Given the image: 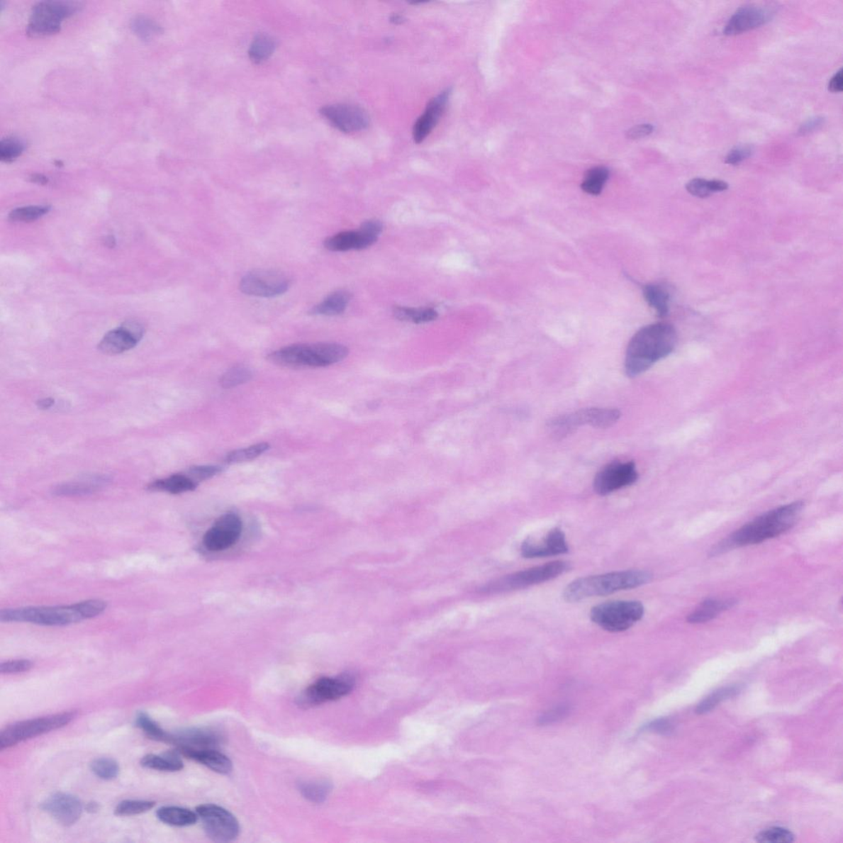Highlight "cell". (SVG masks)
Here are the masks:
<instances>
[{
  "mask_svg": "<svg viewBox=\"0 0 843 843\" xmlns=\"http://www.w3.org/2000/svg\"><path fill=\"white\" fill-rule=\"evenodd\" d=\"M803 508V502H795L769 510L735 531L722 542L715 546L711 550V555L722 554L739 547L760 544L783 534L793 528Z\"/></svg>",
  "mask_w": 843,
  "mask_h": 843,
  "instance_id": "obj_1",
  "label": "cell"
},
{
  "mask_svg": "<svg viewBox=\"0 0 843 843\" xmlns=\"http://www.w3.org/2000/svg\"><path fill=\"white\" fill-rule=\"evenodd\" d=\"M677 339L676 329L667 323L652 324L638 330L627 346L625 366L627 376H640L670 355L676 349Z\"/></svg>",
  "mask_w": 843,
  "mask_h": 843,
  "instance_id": "obj_2",
  "label": "cell"
},
{
  "mask_svg": "<svg viewBox=\"0 0 843 843\" xmlns=\"http://www.w3.org/2000/svg\"><path fill=\"white\" fill-rule=\"evenodd\" d=\"M106 603L95 599L68 606L25 607L4 610L2 622H26L45 626H65L100 615Z\"/></svg>",
  "mask_w": 843,
  "mask_h": 843,
  "instance_id": "obj_3",
  "label": "cell"
},
{
  "mask_svg": "<svg viewBox=\"0 0 843 843\" xmlns=\"http://www.w3.org/2000/svg\"><path fill=\"white\" fill-rule=\"evenodd\" d=\"M652 579L651 572L627 570L610 574L581 577L571 581L564 591L566 602H579L595 596H604L615 592L637 588Z\"/></svg>",
  "mask_w": 843,
  "mask_h": 843,
  "instance_id": "obj_4",
  "label": "cell"
},
{
  "mask_svg": "<svg viewBox=\"0 0 843 843\" xmlns=\"http://www.w3.org/2000/svg\"><path fill=\"white\" fill-rule=\"evenodd\" d=\"M349 354V349L340 344H297L272 352L268 360L274 364L292 369L325 367L345 360Z\"/></svg>",
  "mask_w": 843,
  "mask_h": 843,
  "instance_id": "obj_5",
  "label": "cell"
},
{
  "mask_svg": "<svg viewBox=\"0 0 843 843\" xmlns=\"http://www.w3.org/2000/svg\"><path fill=\"white\" fill-rule=\"evenodd\" d=\"M644 606L637 601H615L603 603L592 608V622L610 632L630 630L644 615Z\"/></svg>",
  "mask_w": 843,
  "mask_h": 843,
  "instance_id": "obj_6",
  "label": "cell"
},
{
  "mask_svg": "<svg viewBox=\"0 0 843 843\" xmlns=\"http://www.w3.org/2000/svg\"><path fill=\"white\" fill-rule=\"evenodd\" d=\"M78 2L64 0H44L34 5L27 26L32 37H44L60 32L61 23L79 11Z\"/></svg>",
  "mask_w": 843,
  "mask_h": 843,
  "instance_id": "obj_7",
  "label": "cell"
},
{
  "mask_svg": "<svg viewBox=\"0 0 843 843\" xmlns=\"http://www.w3.org/2000/svg\"><path fill=\"white\" fill-rule=\"evenodd\" d=\"M75 717L74 712H65L9 725L0 734V749H8L24 740L64 727L72 722Z\"/></svg>",
  "mask_w": 843,
  "mask_h": 843,
  "instance_id": "obj_8",
  "label": "cell"
},
{
  "mask_svg": "<svg viewBox=\"0 0 843 843\" xmlns=\"http://www.w3.org/2000/svg\"><path fill=\"white\" fill-rule=\"evenodd\" d=\"M570 569L568 562L554 561L506 576L485 587L487 593L518 591L555 579Z\"/></svg>",
  "mask_w": 843,
  "mask_h": 843,
  "instance_id": "obj_9",
  "label": "cell"
},
{
  "mask_svg": "<svg viewBox=\"0 0 843 843\" xmlns=\"http://www.w3.org/2000/svg\"><path fill=\"white\" fill-rule=\"evenodd\" d=\"M354 679L349 674L337 677H323L305 689L298 698V704L304 708L335 701L351 693Z\"/></svg>",
  "mask_w": 843,
  "mask_h": 843,
  "instance_id": "obj_10",
  "label": "cell"
},
{
  "mask_svg": "<svg viewBox=\"0 0 843 843\" xmlns=\"http://www.w3.org/2000/svg\"><path fill=\"white\" fill-rule=\"evenodd\" d=\"M196 813L202 820L204 832L211 840L228 842L238 837L240 826L236 817L223 807L201 805L197 807Z\"/></svg>",
  "mask_w": 843,
  "mask_h": 843,
  "instance_id": "obj_11",
  "label": "cell"
},
{
  "mask_svg": "<svg viewBox=\"0 0 843 843\" xmlns=\"http://www.w3.org/2000/svg\"><path fill=\"white\" fill-rule=\"evenodd\" d=\"M290 279L274 269H255L241 280L240 289L244 294L258 298H275L289 289Z\"/></svg>",
  "mask_w": 843,
  "mask_h": 843,
  "instance_id": "obj_12",
  "label": "cell"
},
{
  "mask_svg": "<svg viewBox=\"0 0 843 843\" xmlns=\"http://www.w3.org/2000/svg\"><path fill=\"white\" fill-rule=\"evenodd\" d=\"M320 114L325 117L332 126L347 134L364 130L370 124L369 113L362 107L357 105H327L320 108Z\"/></svg>",
  "mask_w": 843,
  "mask_h": 843,
  "instance_id": "obj_13",
  "label": "cell"
},
{
  "mask_svg": "<svg viewBox=\"0 0 843 843\" xmlns=\"http://www.w3.org/2000/svg\"><path fill=\"white\" fill-rule=\"evenodd\" d=\"M638 473L635 464L631 462H614L598 472L594 479L596 493L605 496L617 490L630 486L637 482Z\"/></svg>",
  "mask_w": 843,
  "mask_h": 843,
  "instance_id": "obj_14",
  "label": "cell"
},
{
  "mask_svg": "<svg viewBox=\"0 0 843 843\" xmlns=\"http://www.w3.org/2000/svg\"><path fill=\"white\" fill-rule=\"evenodd\" d=\"M242 531V523L238 515L228 513L220 518L203 536V545L211 552H219L238 542Z\"/></svg>",
  "mask_w": 843,
  "mask_h": 843,
  "instance_id": "obj_15",
  "label": "cell"
},
{
  "mask_svg": "<svg viewBox=\"0 0 843 843\" xmlns=\"http://www.w3.org/2000/svg\"><path fill=\"white\" fill-rule=\"evenodd\" d=\"M569 551L564 531L558 527L549 530L543 538L526 539L520 547L521 555L525 559L565 554Z\"/></svg>",
  "mask_w": 843,
  "mask_h": 843,
  "instance_id": "obj_16",
  "label": "cell"
},
{
  "mask_svg": "<svg viewBox=\"0 0 843 843\" xmlns=\"http://www.w3.org/2000/svg\"><path fill=\"white\" fill-rule=\"evenodd\" d=\"M144 335L137 321H127L120 328L108 332L101 340L99 350L106 354H120L135 347Z\"/></svg>",
  "mask_w": 843,
  "mask_h": 843,
  "instance_id": "obj_17",
  "label": "cell"
},
{
  "mask_svg": "<svg viewBox=\"0 0 843 843\" xmlns=\"http://www.w3.org/2000/svg\"><path fill=\"white\" fill-rule=\"evenodd\" d=\"M774 14V10L769 7L746 5L732 15L725 25L723 33L725 35H734L748 32L769 23Z\"/></svg>",
  "mask_w": 843,
  "mask_h": 843,
  "instance_id": "obj_18",
  "label": "cell"
},
{
  "mask_svg": "<svg viewBox=\"0 0 843 843\" xmlns=\"http://www.w3.org/2000/svg\"><path fill=\"white\" fill-rule=\"evenodd\" d=\"M452 91L451 89H447L428 102L423 114L418 117L413 128V139L416 144H421L435 129L447 109Z\"/></svg>",
  "mask_w": 843,
  "mask_h": 843,
  "instance_id": "obj_19",
  "label": "cell"
},
{
  "mask_svg": "<svg viewBox=\"0 0 843 843\" xmlns=\"http://www.w3.org/2000/svg\"><path fill=\"white\" fill-rule=\"evenodd\" d=\"M53 819L61 825L71 826L75 824L83 813V805L76 796L58 793L53 794L40 805Z\"/></svg>",
  "mask_w": 843,
  "mask_h": 843,
  "instance_id": "obj_20",
  "label": "cell"
},
{
  "mask_svg": "<svg viewBox=\"0 0 843 843\" xmlns=\"http://www.w3.org/2000/svg\"><path fill=\"white\" fill-rule=\"evenodd\" d=\"M223 735L216 730L192 728L168 735L167 742L191 748H213L223 742Z\"/></svg>",
  "mask_w": 843,
  "mask_h": 843,
  "instance_id": "obj_21",
  "label": "cell"
},
{
  "mask_svg": "<svg viewBox=\"0 0 843 843\" xmlns=\"http://www.w3.org/2000/svg\"><path fill=\"white\" fill-rule=\"evenodd\" d=\"M177 753L196 761L213 771L228 774L233 770L232 761L228 756L211 748H191L179 746Z\"/></svg>",
  "mask_w": 843,
  "mask_h": 843,
  "instance_id": "obj_22",
  "label": "cell"
},
{
  "mask_svg": "<svg viewBox=\"0 0 843 843\" xmlns=\"http://www.w3.org/2000/svg\"><path fill=\"white\" fill-rule=\"evenodd\" d=\"M376 241L377 238L370 236L359 230L340 233L327 238L324 241V246L331 252H347L369 247Z\"/></svg>",
  "mask_w": 843,
  "mask_h": 843,
  "instance_id": "obj_23",
  "label": "cell"
},
{
  "mask_svg": "<svg viewBox=\"0 0 843 843\" xmlns=\"http://www.w3.org/2000/svg\"><path fill=\"white\" fill-rule=\"evenodd\" d=\"M576 412L581 427L589 425L608 428L614 425L621 417V413L616 408H589Z\"/></svg>",
  "mask_w": 843,
  "mask_h": 843,
  "instance_id": "obj_24",
  "label": "cell"
},
{
  "mask_svg": "<svg viewBox=\"0 0 843 843\" xmlns=\"http://www.w3.org/2000/svg\"><path fill=\"white\" fill-rule=\"evenodd\" d=\"M737 601L729 600L709 599L701 603L692 614L688 616V622L691 623H706L715 619L720 613L732 608Z\"/></svg>",
  "mask_w": 843,
  "mask_h": 843,
  "instance_id": "obj_25",
  "label": "cell"
},
{
  "mask_svg": "<svg viewBox=\"0 0 843 843\" xmlns=\"http://www.w3.org/2000/svg\"><path fill=\"white\" fill-rule=\"evenodd\" d=\"M351 300V294L347 291L340 290L331 294L320 303L316 305L309 311L311 316H337L343 313Z\"/></svg>",
  "mask_w": 843,
  "mask_h": 843,
  "instance_id": "obj_26",
  "label": "cell"
},
{
  "mask_svg": "<svg viewBox=\"0 0 843 843\" xmlns=\"http://www.w3.org/2000/svg\"><path fill=\"white\" fill-rule=\"evenodd\" d=\"M198 483L188 474H173L167 479L157 480L150 485V489L163 491L172 494H180L193 491L197 487Z\"/></svg>",
  "mask_w": 843,
  "mask_h": 843,
  "instance_id": "obj_27",
  "label": "cell"
},
{
  "mask_svg": "<svg viewBox=\"0 0 843 843\" xmlns=\"http://www.w3.org/2000/svg\"><path fill=\"white\" fill-rule=\"evenodd\" d=\"M158 820L164 824L175 827H187L195 825L198 820L197 813L177 806H164L157 811Z\"/></svg>",
  "mask_w": 843,
  "mask_h": 843,
  "instance_id": "obj_28",
  "label": "cell"
},
{
  "mask_svg": "<svg viewBox=\"0 0 843 843\" xmlns=\"http://www.w3.org/2000/svg\"><path fill=\"white\" fill-rule=\"evenodd\" d=\"M643 295L651 308L656 310L660 318H665L670 310V294L659 284H648L643 288Z\"/></svg>",
  "mask_w": 843,
  "mask_h": 843,
  "instance_id": "obj_29",
  "label": "cell"
},
{
  "mask_svg": "<svg viewBox=\"0 0 843 843\" xmlns=\"http://www.w3.org/2000/svg\"><path fill=\"white\" fill-rule=\"evenodd\" d=\"M140 764L144 768L161 771H177L184 767L178 753L174 752L163 755L147 754L141 759Z\"/></svg>",
  "mask_w": 843,
  "mask_h": 843,
  "instance_id": "obj_30",
  "label": "cell"
},
{
  "mask_svg": "<svg viewBox=\"0 0 843 843\" xmlns=\"http://www.w3.org/2000/svg\"><path fill=\"white\" fill-rule=\"evenodd\" d=\"M728 187V184L724 181L694 178L687 184L686 190L693 196L704 199L713 193L727 191Z\"/></svg>",
  "mask_w": 843,
  "mask_h": 843,
  "instance_id": "obj_31",
  "label": "cell"
},
{
  "mask_svg": "<svg viewBox=\"0 0 843 843\" xmlns=\"http://www.w3.org/2000/svg\"><path fill=\"white\" fill-rule=\"evenodd\" d=\"M133 32L145 42H149L162 33V26L146 15H137L130 21Z\"/></svg>",
  "mask_w": 843,
  "mask_h": 843,
  "instance_id": "obj_32",
  "label": "cell"
},
{
  "mask_svg": "<svg viewBox=\"0 0 843 843\" xmlns=\"http://www.w3.org/2000/svg\"><path fill=\"white\" fill-rule=\"evenodd\" d=\"M275 48L276 43L273 38L267 34H259L250 45L249 57L255 64L262 63L272 55Z\"/></svg>",
  "mask_w": 843,
  "mask_h": 843,
  "instance_id": "obj_33",
  "label": "cell"
},
{
  "mask_svg": "<svg viewBox=\"0 0 843 843\" xmlns=\"http://www.w3.org/2000/svg\"><path fill=\"white\" fill-rule=\"evenodd\" d=\"M393 314L400 320L415 324L430 323L438 316L437 311L432 308H411L405 306H396Z\"/></svg>",
  "mask_w": 843,
  "mask_h": 843,
  "instance_id": "obj_34",
  "label": "cell"
},
{
  "mask_svg": "<svg viewBox=\"0 0 843 843\" xmlns=\"http://www.w3.org/2000/svg\"><path fill=\"white\" fill-rule=\"evenodd\" d=\"M609 176L610 172L606 167H592L586 172L584 181L581 183V189L589 195H600Z\"/></svg>",
  "mask_w": 843,
  "mask_h": 843,
  "instance_id": "obj_35",
  "label": "cell"
},
{
  "mask_svg": "<svg viewBox=\"0 0 843 843\" xmlns=\"http://www.w3.org/2000/svg\"><path fill=\"white\" fill-rule=\"evenodd\" d=\"M301 795L313 803H323L329 795L331 785L325 781H306L298 784Z\"/></svg>",
  "mask_w": 843,
  "mask_h": 843,
  "instance_id": "obj_36",
  "label": "cell"
},
{
  "mask_svg": "<svg viewBox=\"0 0 843 843\" xmlns=\"http://www.w3.org/2000/svg\"><path fill=\"white\" fill-rule=\"evenodd\" d=\"M269 447V443L262 442L246 448L238 449L228 453L225 462L228 464H239L252 461L267 452Z\"/></svg>",
  "mask_w": 843,
  "mask_h": 843,
  "instance_id": "obj_37",
  "label": "cell"
},
{
  "mask_svg": "<svg viewBox=\"0 0 843 843\" xmlns=\"http://www.w3.org/2000/svg\"><path fill=\"white\" fill-rule=\"evenodd\" d=\"M740 691L739 686H730L718 689L709 695L700 703L696 709L698 714L707 713L725 701V699L732 698Z\"/></svg>",
  "mask_w": 843,
  "mask_h": 843,
  "instance_id": "obj_38",
  "label": "cell"
},
{
  "mask_svg": "<svg viewBox=\"0 0 843 843\" xmlns=\"http://www.w3.org/2000/svg\"><path fill=\"white\" fill-rule=\"evenodd\" d=\"M252 377V372L246 366L232 367L222 376L220 385L224 389H231L248 382Z\"/></svg>",
  "mask_w": 843,
  "mask_h": 843,
  "instance_id": "obj_39",
  "label": "cell"
},
{
  "mask_svg": "<svg viewBox=\"0 0 843 843\" xmlns=\"http://www.w3.org/2000/svg\"><path fill=\"white\" fill-rule=\"evenodd\" d=\"M26 150L23 140L17 137H7L0 142V160L12 162L21 156Z\"/></svg>",
  "mask_w": 843,
  "mask_h": 843,
  "instance_id": "obj_40",
  "label": "cell"
},
{
  "mask_svg": "<svg viewBox=\"0 0 843 843\" xmlns=\"http://www.w3.org/2000/svg\"><path fill=\"white\" fill-rule=\"evenodd\" d=\"M90 767L98 778L106 781L116 778L120 773L118 764L109 758L96 759L91 762Z\"/></svg>",
  "mask_w": 843,
  "mask_h": 843,
  "instance_id": "obj_41",
  "label": "cell"
},
{
  "mask_svg": "<svg viewBox=\"0 0 843 843\" xmlns=\"http://www.w3.org/2000/svg\"><path fill=\"white\" fill-rule=\"evenodd\" d=\"M135 723L137 727L140 728L147 735H149L150 738L160 740V742H167L169 734H167L165 730H163L160 727V725L147 713H138Z\"/></svg>",
  "mask_w": 843,
  "mask_h": 843,
  "instance_id": "obj_42",
  "label": "cell"
},
{
  "mask_svg": "<svg viewBox=\"0 0 843 843\" xmlns=\"http://www.w3.org/2000/svg\"><path fill=\"white\" fill-rule=\"evenodd\" d=\"M155 806V802L149 800H127L121 801L116 806L115 814L117 816H133L145 813Z\"/></svg>",
  "mask_w": 843,
  "mask_h": 843,
  "instance_id": "obj_43",
  "label": "cell"
},
{
  "mask_svg": "<svg viewBox=\"0 0 843 843\" xmlns=\"http://www.w3.org/2000/svg\"><path fill=\"white\" fill-rule=\"evenodd\" d=\"M755 840L761 843H789L795 841V836L784 827H774L760 832Z\"/></svg>",
  "mask_w": 843,
  "mask_h": 843,
  "instance_id": "obj_44",
  "label": "cell"
},
{
  "mask_svg": "<svg viewBox=\"0 0 843 843\" xmlns=\"http://www.w3.org/2000/svg\"><path fill=\"white\" fill-rule=\"evenodd\" d=\"M50 211L48 206H27L13 209L9 219L13 222L29 223L38 220Z\"/></svg>",
  "mask_w": 843,
  "mask_h": 843,
  "instance_id": "obj_45",
  "label": "cell"
},
{
  "mask_svg": "<svg viewBox=\"0 0 843 843\" xmlns=\"http://www.w3.org/2000/svg\"><path fill=\"white\" fill-rule=\"evenodd\" d=\"M754 152V147L749 145H739L730 150L725 157V162L729 165H737L751 156Z\"/></svg>",
  "mask_w": 843,
  "mask_h": 843,
  "instance_id": "obj_46",
  "label": "cell"
},
{
  "mask_svg": "<svg viewBox=\"0 0 843 843\" xmlns=\"http://www.w3.org/2000/svg\"><path fill=\"white\" fill-rule=\"evenodd\" d=\"M570 711L571 708L569 705H559V706L549 710V711L545 713L542 716H540L538 719V724L544 725L559 722V720L568 716Z\"/></svg>",
  "mask_w": 843,
  "mask_h": 843,
  "instance_id": "obj_47",
  "label": "cell"
},
{
  "mask_svg": "<svg viewBox=\"0 0 843 843\" xmlns=\"http://www.w3.org/2000/svg\"><path fill=\"white\" fill-rule=\"evenodd\" d=\"M222 471L223 469L219 467L202 466L191 467L189 469L187 474L198 483L199 481H203V480L216 476V475L222 473Z\"/></svg>",
  "mask_w": 843,
  "mask_h": 843,
  "instance_id": "obj_48",
  "label": "cell"
},
{
  "mask_svg": "<svg viewBox=\"0 0 843 843\" xmlns=\"http://www.w3.org/2000/svg\"><path fill=\"white\" fill-rule=\"evenodd\" d=\"M33 666L29 660H13L3 662L0 666V671L5 674H19L28 671Z\"/></svg>",
  "mask_w": 843,
  "mask_h": 843,
  "instance_id": "obj_49",
  "label": "cell"
},
{
  "mask_svg": "<svg viewBox=\"0 0 843 843\" xmlns=\"http://www.w3.org/2000/svg\"><path fill=\"white\" fill-rule=\"evenodd\" d=\"M825 121L824 117L822 116L812 117L800 125L798 133L801 135H805L816 130H818L820 127L824 125Z\"/></svg>",
  "mask_w": 843,
  "mask_h": 843,
  "instance_id": "obj_50",
  "label": "cell"
},
{
  "mask_svg": "<svg viewBox=\"0 0 843 843\" xmlns=\"http://www.w3.org/2000/svg\"><path fill=\"white\" fill-rule=\"evenodd\" d=\"M362 232L370 236L378 238L383 230V223L379 220H369L361 225L360 229Z\"/></svg>",
  "mask_w": 843,
  "mask_h": 843,
  "instance_id": "obj_51",
  "label": "cell"
},
{
  "mask_svg": "<svg viewBox=\"0 0 843 843\" xmlns=\"http://www.w3.org/2000/svg\"><path fill=\"white\" fill-rule=\"evenodd\" d=\"M646 728L649 730H652L661 734H667L671 732L673 730L672 724L666 719L657 720L647 725Z\"/></svg>",
  "mask_w": 843,
  "mask_h": 843,
  "instance_id": "obj_52",
  "label": "cell"
},
{
  "mask_svg": "<svg viewBox=\"0 0 843 843\" xmlns=\"http://www.w3.org/2000/svg\"><path fill=\"white\" fill-rule=\"evenodd\" d=\"M653 129L654 128L652 125H637L636 127H633L630 130H628L627 133V136L630 138V139H638V138L644 137L652 134Z\"/></svg>",
  "mask_w": 843,
  "mask_h": 843,
  "instance_id": "obj_53",
  "label": "cell"
},
{
  "mask_svg": "<svg viewBox=\"0 0 843 843\" xmlns=\"http://www.w3.org/2000/svg\"><path fill=\"white\" fill-rule=\"evenodd\" d=\"M829 90L832 93H841L843 90V76L842 69L836 73L831 79L829 84Z\"/></svg>",
  "mask_w": 843,
  "mask_h": 843,
  "instance_id": "obj_54",
  "label": "cell"
},
{
  "mask_svg": "<svg viewBox=\"0 0 843 843\" xmlns=\"http://www.w3.org/2000/svg\"><path fill=\"white\" fill-rule=\"evenodd\" d=\"M30 182L39 184V185H47L49 183V179L47 177L40 175V174H33L30 176Z\"/></svg>",
  "mask_w": 843,
  "mask_h": 843,
  "instance_id": "obj_55",
  "label": "cell"
},
{
  "mask_svg": "<svg viewBox=\"0 0 843 843\" xmlns=\"http://www.w3.org/2000/svg\"><path fill=\"white\" fill-rule=\"evenodd\" d=\"M38 405L40 408L48 410V408L54 405V400L50 398H43V400L38 401Z\"/></svg>",
  "mask_w": 843,
  "mask_h": 843,
  "instance_id": "obj_56",
  "label": "cell"
},
{
  "mask_svg": "<svg viewBox=\"0 0 843 843\" xmlns=\"http://www.w3.org/2000/svg\"><path fill=\"white\" fill-rule=\"evenodd\" d=\"M104 242L107 247L113 248L116 246V240L113 237H106Z\"/></svg>",
  "mask_w": 843,
  "mask_h": 843,
  "instance_id": "obj_57",
  "label": "cell"
},
{
  "mask_svg": "<svg viewBox=\"0 0 843 843\" xmlns=\"http://www.w3.org/2000/svg\"><path fill=\"white\" fill-rule=\"evenodd\" d=\"M99 810V805L96 803H94V802H93V803L89 804L88 806H86V810L90 812V813H94V812H96Z\"/></svg>",
  "mask_w": 843,
  "mask_h": 843,
  "instance_id": "obj_58",
  "label": "cell"
},
{
  "mask_svg": "<svg viewBox=\"0 0 843 843\" xmlns=\"http://www.w3.org/2000/svg\"><path fill=\"white\" fill-rule=\"evenodd\" d=\"M391 22H393L396 24H401L403 23V18L401 16V15H398V14L393 15V16L391 18Z\"/></svg>",
  "mask_w": 843,
  "mask_h": 843,
  "instance_id": "obj_59",
  "label": "cell"
}]
</instances>
